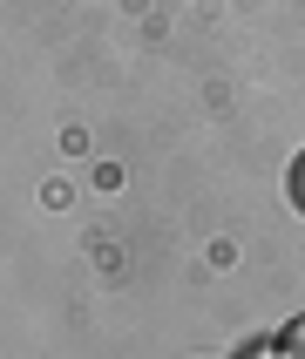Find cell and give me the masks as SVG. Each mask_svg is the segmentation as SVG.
<instances>
[{
	"label": "cell",
	"instance_id": "cell-1",
	"mask_svg": "<svg viewBox=\"0 0 305 359\" xmlns=\"http://www.w3.org/2000/svg\"><path fill=\"white\" fill-rule=\"evenodd\" d=\"M271 353H278V359H305V312L278 332V346H271Z\"/></svg>",
	"mask_w": 305,
	"mask_h": 359
},
{
	"label": "cell",
	"instance_id": "cell-2",
	"mask_svg": "<svg viewBox=\"0 0 305 359\" xmlns=\"http://www.w3.org/2000/svg\"><path fill=\"white\" fill-rule=\"evenodd\" d=\"M285 197L299 203V217H305V149H299V163H292V177H285Z\"/></svg>",
	"mask_w": 305,
	"mask_h": 359
}]
</instances>
